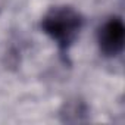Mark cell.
<instances>
[{
    "instance_id": "obj_1",
    "label": "cell",
    "mask_w": 125,
    "mask_h": 125,
    "mask_svg": "<svg viewBox=\"0 0 125 125\" xmlns=\"http://www.w3.org/2000/svg\"><path fill=\"white\" fill-rule=\"evenodd\" d=\"M83 25L84 19L81 13L71 6L50 8L41 19V30L62 52H68V49L75 43Z\"/></svg>"
},
{
    "instance_id": "obj_2",
    "label": "cell",
    "mask_w": 125,
    "mask_h": 125,
    "mask_svg": "<svg viewBox=\"0 0 125 125\" xmlns=\"http://www.w3.org/2000/svg\"><path fill=\"white\" fill-rule=\"evenodd\" d=\"M125 41V27L119 16H110L97 30V44L100 52L107 57L122 53Z\"/></svg>"
},
{
    "instance_id": "obj_3",
    "label": "cell",
    "mask_w": 125,
    "mask_h": 125,
    "mask_svg": "<svg viewBox=\"0 0 125 125\" xmlns=\"http://www.w3.org/2000/svg\"><path fill=\"white\" fill-rule=\"evenodd\" d=\"M59 115H60L62 122H69V124L84 122L88 118V106L84 100H81L78 97L69 99L60 107Z\"/></svg>"
}]
</instances>
